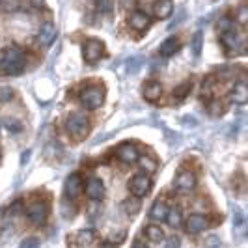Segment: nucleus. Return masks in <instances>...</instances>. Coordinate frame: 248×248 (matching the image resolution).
Segmentation results:
<instances>
[{
	"mask_svg": "<svg viewBox=\"0 0 248 248\" xmlns=\"http://www.w3.org/2000/svg\"><path fill=\"white\" fill-rule=\"evenodd\" d=\"M0 69L6 75H19L25 69V54L19 47H8L0 50Z\"/></svg>",
	"mask_w": 248,
	"mask_h": 248,
	"instance_id": "obj_1",
	"label": "nucleus"
},
{
	"mask_svg": "<svg viewBox=\"0 0 248 248\" xmlns=\"http://www.w3.org/2000/svg\"><path fill=\"white\" fill-rule=\"evenodd\" d=\"M65 129L67 133L75 138V140H82L90 133V120L86 118V114L82 112H75L67 118L65 122Z\"/></svg>",
	"mask_w": 248,
	"mask_h": 248,
	"instance_id": "obj_2",
	"label": "nucleus"
},
{
	"mask_svg": "<svg viewBox=\"0 0 248 248\" xmlns=\"http://www.w3.org/2000/svg\"><path fill=\"white\" fill-rule=\"evenodd\" d=\"M78 99L82 103V107H86L88 110H95L105 103V90L101 86H88L80 92Z\"/></svg>",
	"mask_w": 248,
	"mask_h": 248,
	"instance_id": "obj_3",
	"label": "nucleus"
},
{
	"mask_svg": "<svg viewBox=\"0 0 248 248\" xmlns=\"http://www.w3.org/2000/svg\"><path fill=\"white\" fill-rule=\"evenodd\" d=\"M220 41L226 49V54H230V56H235V54L245 50V39H241L233 28H228V30L220 32Z\"/></svg>",
	"mask_w": 248,
	"mask_h": 248,
	"instance_id": "obj_4",
	"label": "nucleus"
},
{
	"mask_svg": "<svg viewBox=\"0 0 248 248\" xmlns=\"http://www.w3.org/2000/svg\"><path fill=\"white\" fill-rule=\"evenodd\" d=\"M26 215H28V220L34 226H43L47 222V217H49V203L45 200L32 202L26 209Z\"/></svg>",
	"mask_w": 248,
	"mask_h": 248,
	"instance_id": "obj_5",
	"label": "nucleus"
},
{
	"mask_svg": "<svg viewBox=\"0 0 248 248\" xmlns=\"http://www.w3.org/2000/svg\"><path fill=\"white\" fill-rule=\"evenodd\" d=\"M196 185H198L196 174H194V172H190V170H183V172H179L174 179L175 190H177V192H181V194H188V192H192V190L196 188Z\"/></svg>",
	"mask_w": 248,
	"mask_h": 248,
	"instance_id": "obj_6",
	"label": "nucleus"
},
{
	"mask_svg": "<svg viewBox=\"0 0 248 248\" xmlns=\"http://www.w3.org/2000/svg\"><path fill=\"white\" fill-rule=\"evenodd\" d=\"M103 52H105V45L97 39H88L84 43V47H82V54H84V60L88 63L97 62L103 56Z\"/></svg>",
	"mask_w": 248,
	"mask_h": 248,
	"instance_id": "obj_7",
	"label": "nucleus"
},
{
	"mask_svg": "<svg viewBox=\"0 0 248 248\" xmlns=\"http://www.w3.org/2000/svg\"><path fill=\"white\" fill-rule=\"evenodd\" d=\"M131 192L137 196V198H144L146 194H149V190H151V179H149V175L146 174H140V175H135L133 179H131Z\"/></svg>",
	"mask_w": 248,
	"mask_h": 248,
	"instance_id": "obj_8",
	"label": "nucleus"
},
{
	"mask_svg": "<svg viewBox=\"0 0 248 248\" xmlns=\"http://www.w3.org/2000/svg\"><path fill=\"white\" fill-rule=\"evenodd\" d=\"M138 157H140L138 148L135 144H131V142H125V144H122L118 148V159L124 164H135L138 161Z\"/></svg>",
	"mask_w": 248,
	"mask_h": 248,
	"instance_id": "obj_9",
	"label": "nucleus"
},
{
	"mask_svg": "<svg viewBox=\"0 0 248 248\" xmlns=\"http://www.w3.org/2000/svg\"><path fill=\"white\" fill-rule=\"evenodd\" d=\"M186 232L188 233H192V235H196V233H202L203 230H207V226H209V222H207V218L203 217V215H200V213H196V215H190L188 218H186Z\"/></svg>",
	"mask_w": 248,
	"mask_h": 248,
	"instance_id": "obj_10",
	"label": "nucleus"
},
{
	"mask_svg": "<svg viewBox=\"0 0 248 248\" xmlns=\"http://www.w3.org/2000/svg\"><path fill=\"white\" fill-rule=\"evenodd\" d=\"M86 196L93 202H99L105 196V185L99 177H90L86 183Z\"/></svg>",
	"mask_w": 248,
	"mask_h": 248,
	"instance_id": "obj_11",
	"label": "nucleus"
},
{
	"mask_svg": "<svg viewBox=\"0 0 248 248\" xmlns=\"http://www.w3.org/2000/svg\"><path fill=\"white\" fill-rule=\"evenodd\" d=\"M63 190H65V196L67 198H77L82 190V179L78 174H71L67 179H65V185H63Z\"/></svg>",
	"mask_w": 248,
	"mask_h": 248,
	"instance_id": "obj_12",
	"label": "nucleus"
},
{
	"mask_svg": "<svg viewBox=\"0 0 248 248\" xmlns=\"http://www.w3.org/2000/svg\"><path fill=\"white\" fill-rule=\"evenodd\" d=\"M142 93H144V99H146V101H149V103H155V101L161 99L162 84H161V82H157V80H149V82H146V84H144Z\"/></svg>",
	"mask_w": 248,
	"mask_h": 248,
	"instance_id": "obj_13",
	"label": "nucleus"
},
{
	"mask_svg": "<svg viewBox=\"0 0 248 248\" xmlns=\"http://www.w3.org/2000/svg\"><path fill=\"white\" fill-rule=\"evenodd\" d=\"M230 101L235 103V105H247L248 88H247V82H245V80L237 82L235 86L232 88V92H230Z\"/></svg>",
	"mask_w": 248,
	"mask_h": 248,
	"instance_id": "obj_14",
	"label": "nucleus"
},
{
	"mask_svg": "<svg viewBox=\"0 0 248 248\" xmlns=\"http://www.w3.org/2000/svg\"><path fill=\"white\" fill-rule=\"evenodd\" d=\"M54 37H56V26L52 25V23H45V25H41L39 34H37V41H39V45L49 47L50 43L54 41Z\"/></svg>",
	"mask_w": 248,
	"mask_h": 248,
	"instance_id": "obj_15",
	"label": "nucleus"
},
{
	"mask_svg": "<svg viewBox=\"0 0 248 248\" xmlns=\"http://www.w3.org/2000/svg\"><path fill=\"white\" fill-rule=\"evenodd\" d=\"M166 213H168V205H166V202L162 198L155 200V203L151 205V209H149V218L153 220V222H162L164 218H166Z\"/></svg>",
	"mask_w": 248,
	"mask_h": 248,
	"instance_id": "obj_16",
	"label": "nucleus"
},
{
	"mask_svg": "<svg viewBox=\"0 0 248 248\" xmlns=\"http://www.w3.org/2000/svg\"><path fill=\"white\" fill-rule=\"evenodd\" d=\"M153 13L159 19H168L174 13V2L172 0H157L153 4Z\"/></svg>",
	"mask_w": 248,
	"mask_h": 248,
	"instance_id": "obj_17",
	"label": "nucleus"
},
{
	"mask_svg": "<svg viewBox=\"0 0 248 248\" xmlns=\"http://www.w3.org/2000/svg\"><path fill=\"white\" fill-rule=\"evenodd\" d=\"M149 23H151V19H149L144 12H135L129 15V25H131V28L138 30V32L146 30V28L149 26Z\"/></svg>",
	"mask_w": 248,
	"mask_h": 248,
	"instance_id": "obj_18",
	"label": "nucleus"
},
{
	"mask_svg": "<svg viewBox=\"0 0 248 248\" xmlns=\"http://www.w3.org/2000/svg\"><path fill=\"white\" fill-rule=\"evenodd\" d=\"M179 50V39L177 37H168V39H164L161 43V49H159V52H161V56H164V58H168V56H172V54H175Z\"/></svg>",
	"mask_w": 248,
	"mask_h": 248,
	"instance_id": "obj_19",
	"label": "nucleus"
},
{
	"mask_svg": "<svg viewBox=\"0 0 248 248\" xmlns=\"http://www.w3.org/2000/svg\"><path fill=\"white\" fill-rule=\"evenodd\" d=\"M170 228H179L183 224V211L179 207H174V209H168L166 213V218H164Z\"/></svg>",
	"mask_w": 248,
	"mask_h": 248,
	"instance_id": "obj_20",
	"label": "nucleus"
},
{
	"mask_svg": "<svg viewBox=\"0 0 248 248\" xmlns=\"http://www.w3.org/2000/svg\"><path fill=\"white\" fill-rule=\"evenodd\" d=\"M137 162H140V168H142L146 174H155V172H157V161L151 159L149 155H140Z\"/></svg>",
	"mask_w": 248,
	"mask_h": 248,
	"instance_id": "obj_21",
	"label": "nucleus"
},
{
	"mask_svg": "<svg viewBox=\"0 0 248 248\" xmlns=\"http://www.w3.org/2000/svg\"><path fill=\"white\" fill-rule=\"evenodd\" d=\"M146 237L151 243H161L162 239H164V232L161 230V226L149 224V226H146Z\"/></svg>",
	"mask_w": 248,
	"mask_h": 248,
	"instance_id": "obj_22",
	"label": "nucleus"
},
{
	"mask_svg": "<svg viewBox=\"0 0 248 248\" xmlns=\"http://www.w3.org/2000/svg\"><path fill=\"white\" fill-rule=\"evenodd\" d=\"M93 237L95 235H93L92 230H80V232L77 233V239H75V241H77L78 247H88V245L93 243Z\"/></svg>",
	"mask_w": 248,
	"mask_h": 248,
	"instance_id": "obj_23",
	"label": "nucleus"
},
{
	"mask_svg": "<svg viewBox=\"0 0 248 248\" xmlns=\"http://www.w3.org/2000/svg\"><path fill=\"white\" fill-rule=\"evenodd\" d=\"M124 211L127 215H137L140 211V200L135 196V198H129L124 202Z\"/></svg>",
	"mask_w": 248,
	"mask_h": 248,
	"instance_id": "obj_24",
	"label": "nucleus"
},
{
	"mask_svg": "<svg viewBox=\"0 0 248 248\" xmlns=\"http://www.w3.org/2000/svg\"><path fill=\"white\" fill-rule=\"evenodd\" d=\"M202 45H203V34L198 30V32L192 36V52H194V56H200V54H202Z\"/></svg>",
	"mask_w": 248,
	"mask_h": 248,
	"instance_id": "obj_25",
	"label": "nucleus"
},
{
	"mask_svg": "<svg viewBox=\"0 0 248 248\" xmlns=\"http://www.w3.org/2000/svg\"><path fill=\"white\" fill-rule=\"evenodd\" d=\"M190 88H192V84H190V82H185V84H181V86H179L174 92V99H177V101L185 99L186 93L190 92Z\"/></svg>",
	"mask_w": 248,
	"mask_h": 248,
	"instance_id": "obj_26",
	"label": "nucleus"
},
{
	"mask_svg": "<svg viewBox=\"0 0 248 248\" xmlns=\"http://www.w3.org/2000/svg\"><path fill=\"white\" fill-rule=\"evenodd\" d=\"M237 23L241 26H247L248 25V8H247V4H243L241 8H239V12H237Z\"/></svg>",
	"mask_w": 248,
	"mask_h": 248,
	"instance_id": "obj_27",
	"label": "nucleus"
},
{
	"mask_svg": "<svg viewBox=\"0 0 248 248\" xmlns=\"http://www.w3.org/2000/svg\"><path fill=\"white\" fill-rule=\"evenodd\" d=\"M0 8L4 12H15L19 10V0H0Z\"/></svg>",
	"mask_w": 248,
	"mask_h": 248,
	"instance_id": "obj_28",
	"label": "nucleus"
},
{
	"mask_svg": "<svg viewBox=\"0 0 248 248\" xmlns=\"http://www.w3.org/2000/svg\"><path fill=\"white\" fill-rule=\"evenodd\" d=\"M13 99V90L10 86H0V103H8Z\"/></svg>",
	"mask_w": 248,
	"mask_h": 248,
	"instance_id": "obj_29",
	"label": "nucleus"
},
{
	"mask_svg": "<svg viewBox=\"0 0 248 248\" xmlns=\"http://www.w3.org/2000/svg\"><path fill=\"white\" fill-rule=\"evenodd\" d=\"M97 10L105 15H108L112 12V0H97Z\"/></svg>",
	"mask_w": 248,
	"mask_h": 248,
	"instance_id": "obj_30",
	"label": "nucleus"
},
{
	"mask_svg": "<svg viewBox=\"0 0 248 248\" xmlns=\"http://www.w3.org/2000/svg\"><path fill=\"white\" fill-rule=\"evenodd\" d=\"M222 112H224L222 103H218V101H213V103H209V114H211V116H220Z\"/></svg>",
	"mask_w": 248,
	"mask_h": 248,
	"instance_id": "obj_31",
	"label": "nucleus"
},
{
	"mask_svg": "<svg viewBox=\"0 0 248 248\" xmlns=\"http://www.w3.org/2000/svg\"><path fill=\"white\" fill-rule=\"evenodd\" d=\"M4 125H6L10 131H13V133L21 131V124H19L17 120H12V118H6V120H4Z\"/></svg>",
	"mask_w": 248,
	"mask_h": 248,
	"instance_id": "obj_32",
	"label": "nucleus"
},
{
	"mask_svg": "<svg viewBox=\"0 0 248 248\" xmlns=\"http://www.w3.org/2000/svg\"><path fill=\"white\" fill-rule=\"evenodd\" d=\"M19 248H39V241H37L36 237H28V239H25V241L21 243Z\"/></svg>",
	"mask_w": 248,
	"mask_h": 248,
	"instance_id": "obj_33",
	"label": "nucleus"
},
{
	"mask_svg": "<svg viewBox=\"0 0 248 248\" xmlns=\"http://www.w3.org/2000/svg\"><path fill=\"white\" fill-rule=\"evenodd\" d=\"M164 248H181V239L179 237H170V239H166V245Z\"/></svg>",
	"mask_w": 248,
	"mask_h": 248,
	"instance_id": "obj_34",
	"label": "nucleus"
},
{
	"mask_svg": "<svg viewBox=\"0 0 248 248\" xmlns=\"http://www.w3.org/2000/svg\"><path fill=\"white\" fill-rule=\"evenodd\" d=\"M205 245H207V248H218L220 247V239L217 235H211L205 239Z\"/></svg>",
	"mask_w": 248,
	"mask_h": 248,
	"instance_id": "obj_35",
	"label": "nucleus"
},
{
	"mask_svg": "<svg viewBox=\"0 0 248 248\" xmlns=\"http://www.w3.org/2000/svg\"><path fill=\"white\" fill-rule=\"evenodd\" d=\"M120 6L127 10V12H131L135 6H137V0H120Z\"/></svg>",
	"mask_w": 248,
	"mask_h": 248,
	"instance_id": "obj_36",
	"label": "nucleus"
},
{
	"mask_svg": "<svg viewBox=\"0 0 248 248\" xmlns=\"http://www.w3.org/2000/svg\"><path fill=\"white\" fill-rule=\"evenodd\" d=\"M213 88V78H207V82H203V95L205 97H211V90Z\"/></svg>",
	"mask_w": 248,
	"mask_h": 248,
	"instance_id": "obj_37",
	"label": "nucleus"
},
{
	"mask_svg": "<svg viewBox=\"0 0 248 248\" xmlns=\"http://www.w3.org/2000/svg\"><path fill=\"white\" fill-rule=\"evenodd\" d=\"M124 239H125V232L122 230L118 235H116V233H112V235H110V243H122Z\"/></svg>",
	"mask_w": 248,
	"mask_h": 248,
	"instance_id": "obj_38",
	"label": "nucleus"
},
{
	"mask_svg": "<svg viewBox=\"0 0 248 248\" xmlns=\"http://www.w3.org/2000/svg\"><path fill=\"white\" fill-rule=\"evenodd\" d=\"M228 28H232V21H230V19H222V21L218 23V30L224 32V30H228Z\"/></svg>",
	"mask_w": 248,
	"mask_h": 248,
	"instance_id": "obj_39",
	"label": "nucleus"
},
{
	"mask_svg": "<svg viewBox=\"0 0 248 248\" xmlns=\"http://www.w3.org/2000/svg\"><path fill=\"white\" fill-rule=\"evenodd\" d=\"M30 2H32L34 8H43L45 6V0H30Z\"/></svg>",
	"mask_w": 248,
	"mask_h": 248,
	"instance_id": "obj_40",
	"label": "nucleus"
},
{
	"mask_svg": "<svg viewBox=\"0 0 248 248\" xmlns=\"http://www.w3.org/2000/svg\"><path fill=\"white\" fill-rule=\"evenodd\" d=\"M133 248H148L142 241H135V245H133Z\"/></svg>",
	"mask_w": 248,
	"mask_h": 248,
	"instance_id": "obj_41",
	"label": "nucleus"
},
{
	"mask_svg": "<svg viewBox=\"0 0 248 248\" xmlns=\"http://www.w3.org/2000/svg\"><path fill=\"white\" fill-rule=\"evenodd\" d=\"M101 248H116V247H112L110 243H107V245H103V247H101Z\"/></svg>",
	"mask_w": 248,
	"mask_h": 248,
	"instance_id": "obj_42",
	"label": "nucleus"
}]
</instances>
